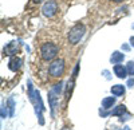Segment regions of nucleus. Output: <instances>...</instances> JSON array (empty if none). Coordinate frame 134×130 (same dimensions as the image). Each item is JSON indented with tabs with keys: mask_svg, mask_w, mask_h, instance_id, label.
<instances>
[{
	"mask_svg": "<svg viewBox=\"0 0 134 130\" xmlns=\"http://www.w3.org/2000/svg\"><path fill=\"white\" fill-rule=\"evenodd\" d=\"M59 47L54 43H44L40 47V56L43 60H52L58 55Z\"/></svg>",
	"mask_w": 134,
	"mask_h": 130,
	"instance_id": "f257e3e1",
	"label": "nucleus"
},
{
	"mask_svg": "<svg viewBox=\"0 0 134 130\" xmlns=\"http://www.w3.org/2000/svg\"><path fill=\"white\" fill-rule=\"evenodd\" d=\"M85 35V26L83 24H75L69 32V42L71 44H76Z\"/></svg>",
	"mask_w": 134,
	"mask_h": 130,
	"instance_id": "f03ea898",
	"label": "nucleus"
},
{
	"mask_svg": "<svg viewBox=\"0 0 134 130\" xmlns=\"http://www.w3.org/2000/svg\"><path fill=\"white\" fill-rule=\"evenodd\" d=\"M48 72L51 74V77H60L64 72V62L63 59H55L48 67Z\"/></svg>",
	"mask_w": 134,
	"mask_h": 130,
	"instance_id": "7ed1b4c3",
	"label": "nucleus"
},
{
	"mask_svg": "<svg viewBox=\"0 0 134 130\" xmlns=\"http://www.w3.org/2000/svg\"><path fill=\"white\" fill-rule=\"evenodd\" d=\"M57 11H58V4H57V2H54V0H48V2H46L42 7L43 15L47 16V18H52L57 14Z\"/></svg>",
	"mask_w": 134,
	"mask_h": 130,
	"instance_id": "20e7f679",
	"label": "nucleus"
},
{
	"mask_svg": "<svg viewBox=\"0 0 134 130\" xmlns=\"http://www.w3.org/2000/svg\"><path fill=\"white\" fill-rule=\"evenodd\" d=\"M21 63H23V60H21L19 56H12L8 62V67H9L11 71H18L21 67Z\"/></svg>",
	"mask_w": 134,
	"mask_h": 130,
	"instance_id": "39448f33",
	"label": "nucleus"
},
{
	"mask_svg": "<svg viewBox=\"0 0 134 130\" xmlns=\"http://www.w3.org/2000/svg\"><path fill=\"white\" fill-rule=\"evenodd\" d=\"M48 103H50V107H51V113L54 115L55 109H57V103H58V94L55 93L54 90H51L48 93Z\"/></svg>",
	"mask_w": 134,
	"mask_h": 130,
	"instance_id": "423d86ee",
	"label": "nucleus"
},
{
	"mask_svg": "<svg viewBox=\"0 0 134 130\" xmlns=\"http://www.w3.org/2000/svg\"><path fill=\"white\" fill-rule=\"evenodd\" d=\"M114 72H115V75H117L118 78H126L127 77V69L124 67L119 63L114 66Z\"/></svg>",
	"mask_w": 134,
	"mask_h": 130,
	"instance_id": "0eeeda50",
	"label": "nucleus"
},
{
	"mask_svg": "<svg viewBox=\"0 0 134 130\" xmlns=\"http://www.w3.org/2000/svg\"><path fill=\"white\" fill-rule=\"evenodd\" d=\"M124 59H125L124 54H121V52H118V51H114L113 55H111V58H110V62L113 63V64H118V63H121V62H124Z\"/></svg>",
	"mask_w": 134,
	"mask_h": 130,
	"instance_id": "6e6552de",
	"label": "nucleus"
},
{
	"mask_svg": "<svg viewBox=\"0 0 134 130\" xmlns=\"http://www.w3.org/2000/svg\"><path fill=\"white\" fill-rule=\"evenodd\" d=\"M111 94L115 95V97H121V95H124L125 94V86H122V84H115L111 87Z\"/></svg>",
	"mask_w": 134,
	"mask_h": 130,
	"instance_id": "1a4fd4ad",
	"label": "nucleus"
},
{
	"mask_svg": "<svg viewBox=\"0 0 134 130\" xmlns=\"http://www.w3.org/2000/svg\"><path fill=\"white\" fill-rule=\"evenodd\" d=\"M16 48H18V43L16 42H11L9 44L5 46V48H4L5 55H14V54L16 52Z\"/></svg>",
	"mask_w": 134,
	"mask_h": 130,
	"instance_id": "9d476101",
	"label": "nucleus"
},
{
	"mask_svg": "<svg viewBox=\"0 0 134 130\" xmlns=\"http://www.w3.org/2000/svg\"><path fill=\"white\" fill-rule=\"evenodd\" d=\"M114 103H115V98H114V97H107V98L102 99L103 109H110V107H113Z\"/></svg>",
	"mask_w": 134,
	"mask_h": 130,
	"instance_id": "9b49d317",
	"label": "nucleus"
},
{
	"mask_svg": "<svg viewBox=\"0 0 134 130\" xmlns=\"http://www.w3.org/2000/svg\"><path fill=\"white\" fill-rule=\"evenodd\" d=\"M125 111H126V106H125V105H119V106H117L110 114H111V115H124Z\"/></svg>",
	"mask_w": 134,
	"mask_h": 130,
	"instance_id": "f8f14e48",
	"label": "nucleus"
},
{
	"mask_svg": "<svg viewBox=\"0 0 134 130\" xmlns=\"http://www.w3.org/2000/svg\"><path fill=\"white\" fill-rule=\"evenodd\" d=\"M126 69H127V74L129 75H134V62L133 60H130L126 64Z\"/></svg>",
	"mask_w": 134,
	"mask_h": 130,
	"instance_id": "ddd939ff",
	"label": "nucleus"
},
{
	"mask_svg": "<svg viewBox=\"0 0 134 130\" xmlns=\"http://www.w3.org/2000/svg\"><path fill=\"white\" fill-rule=\"evenodd\" d=\"M62 89H63V82H59V83H57V84H55L54 87H52V90H54L55 93H57L58 95L62 93Z\"/></svg>",
	"mask_w": 134,
	"mask_h": 130,
	"instance_id": "4468645a",
	"label": "nucleus"
},
{
	"mask_svg": "<svg viewBox=\"0 0 134 130\" xmlns=\"http://www.w3.org/2000/svg\"><path fill=\"white\" fill-rule=\"evenodd\" d=\"M8 105H9V117L14 115V99L9 98L8 99Z\"/></svg>",
	"mask_w": 134,
	"mask_h": 130,
	"instance_id": "2eb2a0df",
	"label": "nucleus"
},
{
	"mask_svg": "<svg viewBox=\"0 0 134 130\" xmlns=\"http://www.w3.org/2000/svg\"><path fill=\"white\" fill-rule=\"evenodd\" d=\"M7 117V109L4 106H2V118H5Z\"/></svg>",
	"mask_w": 134,
	"mask_h": 130,
	"instance_id": "dca6fc26",
	"label": "nucleus"
},
{
	"mask_svg": "<svg viewBox=\"0 0 134 130\" xmlns=\"http://www.w3.org/2000/svg\"><path fill=\"white\" fill-rule=\"evenodd\" d=\"M127 86H129V87H133V86H134V78L127 81Z\"/></svg>",
	"mask_w": 134,
	"mask_h": 130,
	"instance_id": "f3484780",
	"label": "nucleus"
},
{
	"mask_svg": "<svg viewBox=\"0 0 134 130\" xmlns=\"http://www.w3.org/2000/svg\"><path fill=\"white\" fill-rule=\"evenodd\" d=\"M130 44L134 47V36H131V38H130Z\"/></svg>",
	"mask_w": 134,
	"mask_h": 130,
	"instance_id": "a211bd4d",
	"label": "nucleus"
},
{
	"mask_svg": "<svg viewBox=\"0 0 134 130\" xmlns=\"http://www.w3.org/2000/svg\"><path fill=\"white\" fill-rule=\"evenodd\" d=\"M122 48H124L125 51H129V46L127 44H124V46H122Z\"/></svg>",
	"mask_w": 134,
	"mask_h": 130,
	"instance_id": "6ab92c4d",
	"label": "nucleus"
},
{
	"mask_svg": "<svg viewBox=\"0 0 134 130\" xmlns=\"http://www.w3.org/2000/svg\"><path fill=\"white\" fill-rule=\"evenodd\" d=\"M113 2H117V3H121V2H124V0H113Z\"/></svg>",
	"mask_w": 134,
	"mask_h": 130,
	"instance_id": "aec40b11",
	"label": "nucleus"
},
{
	"mask_svg": "<svg viewBox=\"0 0 134 130\" xmlns=\"http://www.w3.org/2000/svg\"><path fill=\"white\" fill-rule=\"evenodd\" d=\"M35 2H36V3H39V2H42V0H35Z\"/></svg>",
	"mask_w": 134,
	"mask_h": 130,
	"instance_id": "412c9836",
	"label": "nucleus"
},
{
	"mask_svg": "<svg viewBox=\"0 0 134 130\" xmlns=\"http://www.w3.org/2000/svg\"><path fill=\"white\" fill-rule=\"evenodd\" d=\"M125 130H130V129H129V127H125Z\"/></svg>",
	"mask_w": 134,
	"mask_h": 130,
	"instance_id": "4be33fe9",
	"label": "nucleus"
},
{
	"mask_svg": "<svg viewBox=\"0 0 134 130\" xmlns=\"http://www.w3.org/2000/svg\"><path fill=\"white\" fill-rule=\"evenodd\" d=\"M133 28H134V24H133Z\"/></svg>",
	"mask_w": 134,
	"mask_h": 130,
	"instance_id": "5701e85b",
	"label": "nucleus"
}]
</instances>
